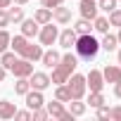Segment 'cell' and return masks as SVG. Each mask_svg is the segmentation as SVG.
I'll return each mask as SVG.
<instances>
[{"label":"cell","instance_id":"obj_21","mask_svg":"<svg viewBox=\"0 0 121 121\" xmlns=\"http://www.w3.org/2000/svg\"><path fill=\"white\" fill-rule=\"evenodd\" d=\"M67 104H69V112H71L74 116H83V114H86V107H88V104L81 102V100H69Z\"/></svg>","mask_w":121,"mask_h":121},{"label":"cell","instance_id":"obj_4","mask_svg":"<svg viewBox=\"0 0 121 121\" xmlns=\"http://www.w3.org/2000/svg\"><path fill=\"white\" fill-rule=\"evenodd\" d=\"M57 36H59V29L52 24V22H48V24H43L40 26V31H38V38H40V45H52L55 40H57Z\"/></svg>","mask_w":121,"mask_h":121},{"label":"cell","instance_id":"obj_42","mask_svg":"<svg viewBox=\"0 0 121 121\" xmlns=\"http://www.w3.org/2000/svg\"><path fill=\"white\" fill-rule=\"evenodd\" d=\"M116 57H119V64H121V48H119V52H116Z\"/></svg>","mask_w":121,"mask_h":121},{"label":"cell","instance_id":"obj_7","mask_svg":"<svg viewBox=\"0 0 121 121\" xmlns=\"http://www.w3.org/2000/svg\"><path fill=\"white\" fill-rule=\"evenodd\" d=\"M78 12H81V17L83 19H95L97 17V12H100V7H97V0H81L78 3Z\"/></svg>","mask_w":121,"mask_h":121},{"label":"cell","instance_id":"obj_28","mask_svg":"<svg viewBox=\"0 0 121 121\" xmlns=\"http://www.w3.org/2000/svg\"><path fill=\"white\" fill-rule=\"evenodd\" d=\"M107 19H109V26H121V10H119V7H114V10L109 12V17H107Z\"/></svg>","mask_w":121,"mask_h":121},{"label":"cell","instance_id":"obj_20","mask_svg":"<svg viewBox=\"0 0 121 121\" xmlns=\"http://www.w3.org/2000/svg\"><path fill=\"white\" fill-rule=\"evenodd\" d=\"M17 59H19V57H17V52H14V50H12V52H7V50H5V52H0V64H3L7 71L12 69V64L17 62Z\"/></svg>","mask_w":121,"mask_h":121},{"label":"cell","instance_id":"obj_37","mask_svg":"<svg viewBox=\"0 0 121 121\" xmlns=\"http://www.w3.org/2000/svg\"><path fill=\"white\" fill-rule=\"evenodd\" d=\"M114 95L121 100V81H116V83H114Z\"/></svg>","mask_w":121,"mask_h":121},{"label":"cell","instance_id":"obj_14","mask_svg":"<svg viewBox=\"0 0 121 121\" xmlns=\"http://www.w3.org/2000/svg\"><path fill=\"white\" fill-rule=\"evenodd\" d=\"M102 76H104V83H116V81H121V67L107 64L102 69Z\"/></svg>","mask_w":121,"mask_h":121},{"label":"cell","instance_id":"obj_2","mask_svg":"<svg viewBox=\"0 0 121 121\" xmlns=\"http://www.w3.org/2000/svg\"><path fill=\"white\" fill-rule=\"evenodd\" d=\"M67 88H69V93H71V100H83V97H86V90H88V86H86V76H81V74H71L69 81H67Z\"/></svg>","mask_w":121,"mask_h":121},{"label":"cell","instance_id":"obj_11","mask_svg":"<svg viewBox=\"0 0 121 121\" xmlns=\"http://www.w3.org/2000/svg\"><path fill=\"white\" fill-rule=\"evenodd\" d=\"M24 97H26V107H29L31 112L45 104V97H43V90H33V88H31V90H29V93H26Z\"/></svg>","mask_w":121,"mask_h":121},{"label":"cell","instance_id":"obj_17","mask_svg":"<svg viewBox=\"0 0 121 121\" xmlns=\"http://www.w3.org/2000/svg\"><path fill=\"white\" fill-rule=\"evenodd\" d=\"M116 45H119V40H116V36H112L109 31H107V33L102 36V40H100V50H107V52H114Z\"/></svg>","mask_w":121,"mask_h":121},{"label":"cell","instance_id":"obj_40","mask_svg":"<svg viewBox=\"0 0 121 121\" xmlns=\"http://www.w3.org/2000/svg\"><path fill=\"white\" fill-rule=\"evenodd\" d=\"M12 3H14V5H22V7H24V5L29 3V0H12Z\"/></svg>","mask_w":121,"mask_h":121},{"label":"cell","instance_id":"obj_3","mask_svg":"<svg viewBox=\"0 0 121 121\" xmlns=\"http://www.w3.org/2000/svg\"><path fill=\"white\" fill-rule=\"evenodd\" d=\"M48 114L52 116V119H59V121H74V114L69 112V109H64V102H59V100H52V102H48Z\"/></svg>","mask_w":121,"mask_h":121},{"label":"cell","instance_id":"obj_38","mask_svg":"<svg viewBox=\"0 0 121 121\" xmlns=\"http://www.w3.org/2000/svg\"><path fill=\"white\" fill-rule=\"evenodd\" d=\"M12 5V0H0V10H7Z\"/></svg>","mask_w":121,"mask_h":121},{"label":"cell","instance_id":"obj_36","mask_svg":"<svg viewBox=\"0 0 121 121\" xmlns=\"http://www.w3.org/2000/svg\"><path fill=\"white\" fill-rule=\"evenodd\" d=\"M40 3H43V7H50V10H52V7H57V5H62L64 0H40Z\"/></svg>","mask_w":121,"mask_h":121},{"label":"cell","instance_id":"obj_1","mask_svg":"<svg viewBox=\"0 0 121 121\" xmlns=\"http://www.w3.org/2000/svg\"><path fill=\"white\" fill-rule=\"evenodd\" d=\"M74 50H76L78 59H83L86 64H90L93 59L97 57V52H100V40H97L93 33L78 36V38H76V43H74Z\"/></svg>","mask_w":121,"mask_h":121},{"label":"cell","instance_id":"obj_27","mask_svg":"<svg viewBox=\"0 0 121 121\" xmlns=\"http://www.w3.org/2000/svg\"><path fill=\"white\" fill-rule=\"evenodd\" d=\"M93 29H97L100 33H107L109 31V19L107 17H95L93 19Z\"/></svg>","mask_w":121,"mask_h":121},{"label":"cell","instance_id":"obj_31","mask_svg":"<svg viewBox=\"0 0 121 121\" xmlns=\"http://www.w3.org/2000/svg\"><path fill=\"white\" fill-rule=\"evenodd\" d=\"M48 116H50V114H48L45 104H43V107H38V109H33V119H36V121H45Z\"/></svg>","mask_w":121,"mask_h":121},{"label":"cell","instance_id":"obj_29","mask_svg":"<svg viewBox=\"0 0 121 121\" xmlns=\"http://www.w3.org/2000/svg\"><path fill=\"white\" fill-rule=\"evenodd\" d=\"M10 38H12V36H10L5 29H0V52H5V50L10 48Z\"/></svg>","mask_w":121,"mask_h":121},{"label":"cell","instance_id":"obj_25","mask_svg":"<svg viewBox=\"0 0 121 121\" xmlns=\"http://www.w3.org/2000/svg\"><path fill=\"white\" fill-rule=\"evenodd\" d=\"M29 90H31L29 78H24V76H22V78H17V83H14V93H17V95H26Z\"/></svg>","mask_w":121,"mask_h":121},{"label":"cell","instance_id":"obj_5","mask_svg":"<svg viewBox=\"0 0 121 121\" xmlns=\"http://www.w3.org/2000/svg\"><path fill=\"white\" fill-rule=\"evenodd\" d=\"M10 71H12L17 78H22V76H24V78H29V76L33 74V62H31V59H24V57H22V59H17V62L12 64V69H10Z\"/></svg>","mask_w":121,"mask_h":121},{"label":"cell","instance_id":"obj_33","mask_svg":"<svg viewBox=\"0 0 121 121\" xmlns=\"http://www.w3.org/2000/svg\"><path fill=\"white\" fill-rule=\"evenodd\" d=\"M97 119H102V121H104V119H109V107H107V104L97 107Z\"/></svg>","mask_w":121,"mask_h":121},{"label":"cell","instance_id":"obj_34","mask_svg":"<svg viewBox=\"0 0 121 121\" xmlns=\"http://www.w3.org/2000/svg\"><path fill=\"white\" fill-rule=\"evenodd\" d=\"M109 119L121 121V107H112V109H109Z\"/></svg>","mask_w":121,"mask_h":121},{"label":"cell","instance_id":"obj_13","mask_svg":"<svg viewBox=\"0 0 121 121\" xmlns=\"http://www.w3.org/2000/svg\"><path fill=\"white\" fill-rule=\"evenodd\" d=\"M59 59H62V55H59L57 50H52V48H50V50H43L40 62H43L48 69H52V67H57V64H59Z\"/></svg>","mask_w":121,"mask_h":121},{"label":"cell","instance_id":"obj_6","mask_svg":"<svg viewBox=\"0 0 121 121\" xmlns=\"http://www.w3.org/2000/svg\"><path fill=\"white\" fill-rule=\"evenodd\" d=\"M86 86L90 88V93H100V90L104 88V76H102V71L90 69L88 76H86Z\"/></svg>","mask_w":121,"mask_h":121},{"label":"cell","instance_id":"obj_23","mask_svg":"<svg viewBox=\"0 0 121 121\" xmlns=\"http://www.w3.org/2000/svg\"><path fill=\"white\" fill-rule=\"evenodd\" d=\"M74 31H76L78 36H86V33H90V31H93V26H90V19H83V17H81V19L74 24Z\"/></svg>","mask_w":121,"mask_h":121},{"label":"cell","instance_id":"obj_16","mask_svg":"<svg viewBox=\"0 0 121 121\" xmlns=\"http://www.w3.org/2000/svg\"><path fill=\"white\" fill-rule=\"evenodd\" d=\"M14 114H17L14 102H10V100H0V119L7 121V119H14Z\"/></svg>","mask_w":121,"mask_h":121},{"label":"cell","instance_id":"obj_15","mask_svg":"<svg viewBox=\"0 0 121 121\" xmlns=\"http://www.w3.org/2000/svg\"><path fill=\"white\" fill-rule=\"evenodd\" d=\"M52 19H55L57 24H69V22H71V10L57 5V7H52Z\"/></svg>","mask_w":121,"mask_h":121},{"label":"cell","instance_id":"obj_8","mask_svg":"<svg viewBox=\"0 0 121 121\" xmlns=\"http://www.w3.org/2000/svg\"><path fill=\"white\" fill-rule=\"evenodd\" d=\"M29 83H31V88H33V90H45L48 86H52L50 76H48V74H43V71H33V74L29 76Z\"/></svg>","mask_w":121,"mask_h":121},{"label":"cell","instance_id":"obj_12","mask_svg":"<svg viewBox=\"0 0 121 121\" xmlns=\"http://www.w3.org/2000/svg\"><path fill=\"white\" fill-rule=\"evenodd\" d=\"M22 24V36H26V38H33V36H38V31H40V24L31 17V19H22L19 22Z\"/></svg>","mask_w":121,"mask_h":121},{"label":"cell","instance_id":"obj_18","mask_svg":"<svg viewBox=\"0 0 121 121\" xmlns=\"http://www.w3.org/2000/svg\"><path fill=\"white\" fill-rule=\"evenodd\" d=\"M7 17H10V24H19L24 19V7L22 5H14V7L10 5L7 7Z\"/></svg>","mask_w":121,"mask_h":121},{"label":"cell","instance_id":"obj_26","mask_svg":"<svg viewBox=\"0 0 121 121\" xmlns=\"http://www.w3.org/2000/svg\"><path fill=\"white\" fill-rule=\"evenodd\" d=\"M86 104H90L93 109L102 107V104H104V95H102V90H100V93H90V95H88V102H86Z\"/></svg>","mask_w":121,"mask_h":121},{"label":"cell","instance_id":"obj_32","mask_svg":"<svg viewBox=\"0 0 121 121\" xmlns=\"http://www.w3.org/2000/svg\"><path fill=\"white\" fill-rule=\"evenodd\" d=\"M14 119H19V121H31V119H33V112H31V109H29V112H17Z\"/></svg>","mask_w":121,"mask_h":121},{"label":"cell","instance_id":"obj_10","mask_svg":"<svg viewBox=\"0 0 121 121\" xmlns=\"http://www.w3.org/2000/svg\"><path fill=\"white\" fill-rule=\"evenodd\" d=\"M76 38H78V33L74 31V26H69V29H64L62 33L57 36V40H59V45H62L64 50H71V48H74V43H76Z\"/></svg>","mask_w":121,"mask_h":121},{"label":"cell","instance_id":"obj_39","mask_svg":"<svg viewBox=\"0 0 121 121\" xmlns=\"http://www.w3.org/2000/svg\"><path fill=\"white\" fill-rule=\"evenodd\" d=\"M5 76H7V69H5L3 64H0V83H3V81H5Z\"/></svg>","mask_w":121,"mask_h":121},{"label":"cell","instance_id":"obj_9","mask_svg":"<svg viewBox=\"0 0 121 121\" xmlns=\"http://www.w3.org/2000/svg\"><path fill=\"white\" fill-rule=\"evenodd\" d=\"M24 59H31V62H40V57H43V45H33V43H26L19 52Z\"/></svg>","mask_w":121,"mask_h":121},{"label":"cell","instance_id":"obj_30","mask_svg":"<svg viewBox=\"0 0 121 121\" xmlns=\"http://www.w3.org/2000/svg\"><path fill=\"white\" fill-rule=\"evenodd\" d=\"M116 3H119V0H97V7L104 10V12H112L116 7Z\"/></svg>","mask_w":121,"mask_h":121},{"label":"cell","instance_id":"obj_41","mask_svg":"<svg viewBox=\"0 0 121 121\" xmlns=\"http://www.w3.org/2000/svg\"><path fill=\"white\" fill-rule=\"evenodd\" d=\"M116 40H119V45H121V26H119V33H116Z\"/></svg>","mask_w":121,"mask_h":121},{"label":"cell","instance_id":"obj_35","mask_svg":"<svg viewBox=\"0 0 121 121\" xmlns=\"http://www.w3.org/2000/svg\"><path fill=\"white\" fill-rule=\"evenodd\" d=\"M10 24V17H7V10H0V29H5Z\"/></svg>","mask_w":121,"mask_h":121},{"label":"cell","instance_id":"obj_19","mask_svg":"<svg viewBox=\"0 0 121 121\" xmlns=\"http://www.w3.org/2000/svg\"><path fill=\"white\" fill-rule=\"evenodd\" d=\"M33 19L43 26V24L52 22V10H50V7H38V10H36V14H33Z\"/></svg>","mask_w":121,"mask_h":121},{"label":"cell","instance_id":"obj_24","mask_svg":"<svg viewBox=\"0 0 121 121\" xmlns=\"http://www.w3.org/2000/svg\"><path fill=\"white\" fill-rule=\"evenodd\" d=\"M26 43H29V38H26V36H22V33H19V36H12V38H10V48H12V50H14L17 55L22 52V48H24Z\"/></svg>","mask_w":121,"mask_h":121},{"label":"cell","instance_id":"obj_22","mask_svg":"<svg viewBox=\"0 0 121 121\" xmlns=\"http://www.w3.org/2000/svg\"><path fill=\"white\" fill-rule=\"evenodd\" d=\"M55 100H59V102H69L71 100V93H69V88H67V83H62V86H57L55 88Z\"/></svg>","mask_w":121,"mask_h":121}]
</instances>
